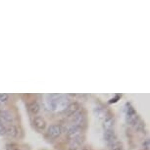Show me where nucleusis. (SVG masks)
<instances>
[{
	"label": "nucleus",
	"instance_id": "0eeeda50",
	"mask_svg": "<svg viewBox=\"0 0 150 150\" xmlns=\"http://www.w3.org/2000/svg\"><path fill=\"white\" fill-rule=\"evenodd\" d=\"M104 140L109 146H113L117 141V137L114 132V129H109V131H104Z\"/></svg>",
	"mask_w": 150,
	"mask_h": 150
},
{
	"label": "nucleus",
	"instance_id": "a211bd4d",
	"mask_svg": "<svg viewBox=\"0 0 150 150\" xmlns=\"http://www.w3.org/2000/svg\"><path fill=\"white\" fill-rule=\"evenodd\" d=\"M142 146H143V149L149 150V140H148V139L144 140V141H143V143H142Z\"/></svg>",
	"mask_w": 150,
	"mask_h": 150
},
{
	"label": "nucleus",
	"instance_id": "dca6fc26",
	"mask_svg": "<svg viewBox=\"0 0 150 150\" xmlns=\"http://www.w3.org/2000/svg\"><path fill=\"white\" fill-rule=\"evenodd\" d=\"M9 100V95L6 93H1L0 94V103H6Z\"/></svg>",
	"mask_w": 150,
	"mask_h": 150
},
{
	"label": "nucleus",
	"instance_id": "f8f14e48",
	"mask_svg": "<svg viewBox=\"0 0 150 150\" xmlns=\"http://www.w3.org/2000/svg\"><path fill=\"white\" fill-rule=\"evenodd\" d=\"M19 134V129L15 125H8L6 127V134L10 137H16Z\"/></svg>",
	"mask_w": 150,
	"mask_h": 150
},
{
	"label": "nucleus",
	"instance_id": "f03ea898",
	"mask_svg": "<svg viewBox=\"0 0 150 150\" xmlns=\"http://www.w3.org/2000/svg\"><path fill=\"white\" fill-rule=\"evenodd\" d=\"M125 111H126V120L127 123L131 126H134L135 123L139 120V117L137 114V111L134 107L132 106L131 103H126L125 106Z\"/></svg>",
	"mask_w": 150,
	"mask_h": 150
},
{
	"label": "nucleus",
	"instance_id": "9b49d317",
	"mask_svg": "<svg viewBox=\"0 0 150 150\" xmlns=\"http://www.w3.org/2000/svg\"><path fill=\"white\" fill-rule=\"evenodd\" d=\"M0 120L8 126V125H13V116L8 111H0Z\"/></svg>",
	"mask_w": 150,
	"mask_h": 150
},
{
	"label": "nucleus",
	"instance_id": "1a4fd4ad",
	"mask_svg": "<svg viewBox=\"0 0 150 150\" xmlns=\"http://www.w3.org/2000/svg\"><path fill=\"white\" fill-rule=\"evenodd\" d=\"M114 126H115V120L114 117L112 115H109L108 117L105 118L103 120V129L104 131H109V129H114Z\"/></svg>",
	"mask_w": 150,
	"mask_h": 150
},
{
	"label": "nucleus",
	"instance_id": "39448f33",
	"mask_svg": "<svg viewBox=\"0 0 150 150\" xmlns=\"http://www.w3.org/2000/svg\"><path fill=\"white\" fill-rule=\"evenodd\" d=\"M66 135H67V137L69 140H72V139H74V138L80 137L83 135V129L72 126L67 129Z\"/></svg>",
	"mask_w": 150,
	"mask_h": 150
},
{
	"label": "nucleus",
	"instance_id": "6ab92c4d",
	"mask_svg": "<svg viewBox=\"0 0 150 150\" xmlns=\"http://www.w3.org/2000/svg\"><path fill=\"white\" fill-rule=\"evenodd\" d=\"M119 98H121V95H116V97L115 98H112L111 101H109V103H115V102H117Z\"/></svg>",
	"mask_w": 150,
	"mask_h": 150
},
{
	"label": "nucleus",
	"instance_id": "4468645a",
	"mask_svg": "<svg viewBox=\"0 0 150 150\" xmlns=\"http://www.w3.org/2000/svg\"><path fill=\"white\" fill-rule=\"evenodd\" d=\"M70 141V144L74 147H78V146H81V144L83 143V137L81 135L80 137H77V138H74L72 140H69Z\"/></svg>",
	"mask_w": 150,
	"mask_h": 150
},
{
	"label": "nucleus",
	"instance_id": "6e6552de",
	"mask_svg": "<svg viewBox=\"0 0 150 150\" xmlns=\"http://www.w3.org/2000/svg\"><path fill=\"white\" fill-rule=\"evenodd\" d=\"M79 110H80V104L78 102H72L64 110V115H65V117L70 118V117H72L73 115H75Z\"/></svg>",
	"mask_w": 150,
	"mask_h": 150
},
{
	"label": "nucleus",
	"instance_id": "ddd939ff",
	"mask_svg": "<svg viewBox=\"0 0 150 150\" xmlns=\"http://www.w3.org/2000/svg\"><path fill=\"white\" fill-rule=\"evenodd\" d=\"M28 110L32 115H38L39 111H40V106L36 101H33L32 103H30L28 105Z\"/></svg>",
	"mask_w": 150,
	"mask_h": 150
},
{
	"label": "nucleus",
	"instance_id": "9d476101",
	"mask_svg": "<svg viewBox=\"0 0 150 150\" xmlns=\"http://www.w3.org/2000/svg\"><path fill=\"white\" fill-rule=\"evenodd\" d=\"M93 112H94V115L96 118H98L99 120H102V121L110 115L108 111H107L105 108H103V107H95Z\"/></svg>",
	"mask_w": 150,
	"mask_h": 150
},
{
	"label": "nucleus",
	"instance_id": "20e7f679",
	"mask_svg": "<svg viewBox=\"0 0 150 150\" xmlns=\"http://www.w3.org/2000/svg\"><path fill=\"white\" fill-rule=\"evenodd\" d=\"M62 132H63V128H62L60 125H58V124L51 125V126L47 129L48 137H49L50 138H53V139L60 137Z\"/></svg>",
	"mask_w": 150,
	"mask_h": 150
},
{
	"label": "nucleus",
	"instance_id": "2eb2a0df",
	"mask_svg": "<svg viewBox=\"0 0 150 150\" xmlns=\"http://www.w3.org/2000/svg\"><path fill=\"white\" fill-rule=\"evenodd\" d=\"M134 128L137 129V131H139V132H143V129H144V128H145V125H144V123L142 121L140 120H138L137 123H135V125H134Z\"/></svg>",
	"mask_w": 150,
	"mask_h": 150
},
{
	"label": "nucleus",
	"instance_id": "423d86ee",
	"mask_svg": "<svg viewBox=\"0 0 150 150\" xmlns=\"http://www.w3.org/2000/svg\"><path fill=\"white\" fill-rule=\"evenodd\" d=\"M33 125L35 127V129L38 132H43L45 129H46V121L44 120L43 118L40 117V116H35L33 120Z\"/></svg>",
	"mask_w": 150,
	"mask_h": 150
},
{
	"label": "nucleus",
	"instance_id": "aec40b11",
	"mask_svg": "<svg viewBox=\"0 0 150 150\" xmlns=\"http://www.w3.org/2000/svg\"><path fill=\"white\" fill-rule=\"evenodd\" d=\"M112 150H124L123 148H121V147H114Z\"/></svg>",
	"mask_w": 150,
	"mask_h": 150
},
{
	"label": "nucleus",
	"instance_id": "4be33fe9",
	"mask_svg": "<svg viewBox=\"0 0 150 150\" xmlns=\"http://www.w3.org/2000/svg\"><path fill=\"white\" fill-rule=\"evenodd\" d=\"M83 150H86V149H83Z\"/></svg>",
	"mask_w": 150,
	"mask_h": 150
},
{
	"label": "nucleus",
	"instance_id": "412c9836",
	"mask_svg": "<svg viewBox=\"0 0 150 150\" xmlns=\"http://www.w3.org/2000/svg\"><path fill=\"white\" fill-rule=\"evenodd\" d=\"M70 150H74V149H70Z\"/></svg>",
	"mask_w": 150,
	"mask_h": 150
},
{
	"label": "nucleus",
	"instance_id": "f257e3e1",
	"mask_svg": "<svg viewBox=\"0 0 150 150\" xmlns=\"http://www.w3.org/2000/svg\"><path fill=\"white\" fill-rule=\"evenodd\" d=\"M70 103H71V99L68 97V96L57 94V96H56V98H55V101H54L53 111L64 112V110L67 108Z\"/></svg>",
	"mask_w": 150,
	"mask_h": 150
},
{
	"label": "nucleus",
	"instance_id": "f3484780",
	"mask_svg": "<svg viewBox=\"0 0 150 150\" xmlns=\"http://www.w3.org/2000/svg\"><path fill=\"white\" fill-rule=\"evenodd\" d=\"M5 150H20V149L16 145H14V144H7Z\"/></svg>",
	"mask_w": 150,
	"mask_h": 150
},
{
	"label": "nucleus",
	"instance_id": "7ed1b4c3",
	"mask_svg": "<svg viewBox=\"0 0 150 150\" xmlns=\"http://www.w3.org/2000/svg\"><path fill=\"white\" fill-rule=\"evenodd\" d=\"M71 123H72V126L74 127H78V128L83 129V127L86 125V114L83 110H79V111L76 113L75 115H73L71 117Z\"/></svg>",
	"mask_w": 150,
	"mask_h": 150
}]
</instances>
